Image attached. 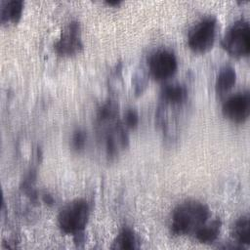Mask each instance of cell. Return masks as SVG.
<instances>
[{"mask_svg": "<svg viewBox=\"0 0 250 250\" xmlns=\"http://www.w3.org/2000/svg\"><path fill=\"white\" fill-rule=\"evenodd\" d=\"M210 217L208 206L195 199H188L179 203L172 212L170 230L173 235L194 233Z\"/></svg>", "mask_w": 250, "mask_h": 250, "instance_id": "1", "label": "cell"}, {"mask_svg": "<svg viewBox=\"0 0 250 250\" xmlns=\"http://www.w3.org/2000/svg\"><path fill=\"white\" fill-rule=\"evenodd\" d=\"M90 214V207L86 199L76 198L66 203L59 213L58 225L65 234L73 235L78 241L83 235Z\"/></svg>", "mask_w": 250, "mask_h": 250, "instance_id": "2", "label": "cell"}, {"mask_svg": "<svg viewBox=\"0 0 250 250\" xmlns=\"http://www.w3.org/2000/svg\"><path fill=\"white\" fill-rule=\"evenodd\" d=\"M222 46L230 56L246 57L250 52V27L247 20L241 18L232 22L222 39Z\"/></svg>", "mask_w": 250, "mask_h": 250, "instance_id": "3", "label": "cell"}, {"mask_svg": "<svg viewBox=\"0 0 250 250\" xmlns=\"http://www.w3.org/2000/svg\"><path fill=\"white\" fill-rule=\"evenodd\" d=\"M217 19L213 15L201 18L190 29L188 36V47L195 53H205L214 44Z\"/></svg>", "mask_w": 250, "mask_h": 250, "instance_id": "4", "label": "cell"}, {"mask_svg": "<svg viewBox=\"0 0 250 250\" xmlns=\"http://www.w3.org/2000/svg\"><path fill=\"white\" fill-rule=\"evenodd\" d=\"M147 66L150 75L161 81L175 74L178 68V60L173 51L167 48H159L149 55Z\"/></svg>", "mask_w": 250, "mask_h": 250, "instance_id": "5", "label": "cell"}, {"mask_svg": "<svg viewBox=\"0 0 250 250\" xmlns=\"http://www.w3.org/2000/svg\"><path fill=\"white\" fill-rule=\"evenodd\" d=\"M226 118L234 123H243L250 113V95L248 90L236 92L229 96L222 105Z\"/></svg>", "mask_w": 250, "mask_h": 250, "instance_id": "6", "label": "cell"}, {"mask_svg": "<svg viewBox=\"0 0 250 250\" xmlns=\"http://www.w3.org/2000/svg\"><path fill=\"white\" fill-rule=\"evenodd\" d=\"M83 48L81 39L80 24L77 21H71L62 32L61 37L55 42L54 49L61 56H73L79 53Z\"/></svg>", "mask_w": 250, "mask_h": 250, "instance_id": "7", "label": "cell"}, {"mask_svg": "<svg viewBox=\"0 0 250 250\" xmlns=\"http://www.w3.org/2000/svg\"><path fill=\"white\" fill-rule=\"evenodd\" d=\"M160 96L165 104H180L187 100L188 89L180 83L167 84L162 88Z\"/></svg>", "mask_w": 250, "mask_h": 250, "instance_id": "8", "label": "cell"}, {"mask_svg": "<svg viewBox=\"0 0 250 250\" xmlns=\"http://www.w3.org/2000/svg\"><path fill=\"white\" fill-rule=\"evenodd\" d=\"M236 81V71L230 64H225L222 66L217 74L215 89L219 95H224L229 92Z\"/></svg>", "mask_w": 250, "mask_h": 250, "instance_id": "9", "label": "cell"}, {"mask_svg": "<svg viewBox=\"0 0 250 250\" xmlns=\"http://www.w3.org/2000/svg\"><path fill=\"white\" fill-rule=\"evenodd\" d=\"M222 227V222L219 218L214 219L211 222H206L203 226H201L195 232V238L203 244L213 243L219 236L220 230Z\"/></svg>", "mask_w": 250, "mask_h": 250, "instance_id": "10", "label": "cell"}, {"mask_svg": "<svg viewBox=\"0 0 250 250\" xmlns=\"http://www.w3.org/2000/svg\"><path fill=\"white\" fill-rule=\"evenodd\" d=\"M23 2L21 0H9L1 3L0 20L2 23H16L21 16Z\"/></svg>", "mask_w": 250, "mask_h": 250, "instance_id": "11", "label": "cell"}, {"mask_svg": "<svg viewBox=\"0 0 250 250\" xmlns=\"http://www.w3.org/2000/svg\"><path fill=\"white\" fill-rule=\"evenodd\" d=\"M249 216H240L231 227V236L239 244L248 245L250 243V229H249Z\"/></svg>", "mask_w": 250, "mask_h": 250, "instance_id": "12", "label": "cell"}, {"mask_svg": "<svg viewBox=\"0 0 250 250\" xmlns=\"http://www.w3.org/2000/svg\"><path fill=\"white\" fill-rule=\"evenodd\" d=\"M138 247V238L133 229L123 228L114 238L111 248L122 250H133Z\"/></svg>", "mask_w": 250, "mask_h": 250, "instance_id": "13", "label": "cell"}, {"mask_svg": "<svg viewBox=\"0 0 250 250\" xmlns=\"http://www.w3.org/2000/svg\"><path fill=\"white\" fill-rule=\"evenodd\" d=\"M118 115V104L116 102L107 100L98 108L97 119L98 122L102 125L104 123L112 122Z\"/></svg>", "mask_w": 250, "mask_h": 250, "instance_id": "14", "label": "cell"}, {"mask_svg": "<svg viewBox=\"0 0 250 250\" xmlns=\"http://www.w3.org/2000/svg\"><path fill=\"white\" fill-rule=\"evenodd\" d=\"M87 140V134L86 132L81 129L77 128L73 131V134L71 136V146L74 150L80 151L85 147Z\"/></svg>", "mask_w": 250, "mask_h": 250, "instance_id": "15", "label": "cell"}, {"mask_svg": "<svg viewBox=\"0 0 250 250\" xmlns=\"http://www.w3.org/2000/svg\"><path fill=\"white\" fill-rule=\"evenodd\" d=\"M123 124L127 129H134L139 124V113L136 108L129 107L124 113Z\"/></svg>", "mask_w": 250, "mask_h": 250, "instance_id": "16", "label": "cell"}, {"mask_svg": "<svg viewBox=\"0 0 250 250\" xmlns=\"http://www.w3.org/2000/svg\"><path fill=\"white\" fill-rule=\"evenodd\" d=\"M43 201L46 203V204H48V205H53L54 204V202H55V200H54V198H53V196L52 195H50V194H44L43 195Z\"/></svg>", "mask_w": 250, "mask_h": 250, "instance_id": "17", "label": "cell"}, {"mask_svg": "<svg viewBox=\"0 0 250 250\" xmlns=\"http://www.w3.org/2000/svg\"><path fill=\"white\" fill-rule=\"evenodd\" d=\"M106 3H107L108 5L113 6V5H118V4H120V1H117V0H115V1H107Z\"/></svg>", "mask_w": 250, "mask_h": 250, "instance_id": "18", "label": "cell"}]
</instances>
